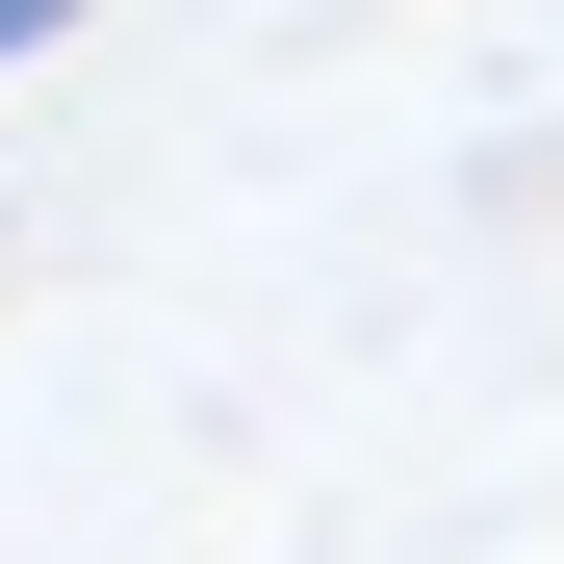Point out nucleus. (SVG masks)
I'll return each mask as SVG.
<instances>
[{
  "mask_svg": "<svg viewBox=\"0 0 564 564\" xmlns=\"http://www.w3.org/2000/svg\"><path fill=\"white\" fill-rule=\"evenodd\" d=\"M52 26H77V0H0V77H26V52H52Z\"/></svg>",
  "mask_w": 564,
  "mask_h": 564,
  "instance_id": "f257e3e1",
  "label": "nucleus"
}]
</instances>
